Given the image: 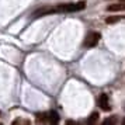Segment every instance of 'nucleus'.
<instances>
[{
	"mask_svg": "<svg viewBox=\"0 0 125 125\" xmlns=\"http://www.w3.org/2000/svg\"><path fill=\"white\" fill-rule=\"evenodd\" d=\"M37 121H38V122H48V114L46 113L37 114Z\"/></svg>",
	"mask_w": 125,
	"mask_h": 125,
	"instance_id": "nucleus-7",
	"label": "nucleus"
},
{
	"mask_svg": "<svg viewBox=\"0 0 125 125\" xmlns=\"http://www.w3.org/2000/svg\"><path fill=\"white\" fill-rule=\"evenodd\" d=\"M104 124H115V118H108V119H104Z\"/></svg>",
	"mask_w": 125,
	"mask_h": 125,
	"instance_id": "nucleus-10",
	"label": "nucleus"
},
{
	"mask_svg": "<svg viewBox=\"0 0 125 125\" xmlns=\"http://www.w3.org/2000/svg\"><path fill=\"white\" fill-rule=\"evenodd\" d=\"M100 38H101L100 32H97V31H91V32H89V34L86 35L83 45H84L86 48H93V46H96L97 44H98Z\"/></svg>",
	"mask_w": 125,
	"mask_h": 125,
	"instance_id": "nucleus-2",
	"label": "nucleus"
},
{
	"mask_svg": "<svg viewBox=\"0 0 125 125\" xmlns=\"http://www.w3.org/2000/svg\"><path fill=\"white\" fill-rule=\"evenodd\" d=\"M97 119H98V113H91L90 114V117H89V122H96Z\"/></svg>",
	"mask_w": 125,
	"mask_h": 125,
	"instance_id": "nucleus-8",
	"label": "nucleus"
},
{
	"mask_svg": "<svg viewBox=\"0 0 125 125\" xmlns=\"http://www.w3.org/2000/svg\"><path fill=\"white\" fill-rule=\"evenodd\" d=\"M118 20H119V17H108L105 21H107V23H115V21H118Z\"/></svg>",
	"mask_w": 125,
	"mask_h": 125,
	"instance_id": "nucleus-9",
	"label": "nucleus"
},
{
	"mask_svg": "<svg viewBox=\"0 0 125 125\" xmlns=\"http://www.w3.org/2000/svg\"><path fill=\"white\" fill-rule=\"evenodd\" d=\"M53 13H56L55 6H45V7H41V9H37V10L32 13V17L34 18H40V17H44V16L53 14Z\"/></svg>",
	"mask_w": 125,
	"mask_h": 125,
	"instance_id": "nucleus-3",
	"label": "nucleus"
},
{
	"mask_svg": "<svg viewBox=\"0 0 125 125\" xmlns=\"http://www.w3.org/2000/svg\"><path fill=\"white\" fill-rule=\"evenodd\" d=\"M122 124H125V118H124V121H122Z\"/></svg>",
	"mask_w": 125,
	"mask_h": 125,
	"instance_id": "nucleus-11",
	"label": "nucleus"
},
{
	"mask_svg": "<svg viewBox=\"0 0 125 125\" xmlns=\"http://www.w3.org/2000/svg\"><path fill=\"white\" fill-rule=\"evenodd\" d=\"M86 7V1H77V3H63L55 6L56 13H73V11H80Z\"/></svg>",
	"mask_w": 125,
	"mask_h": 125,
	"instance_id": "nucleus-1",
	"label": "nucleus"
},
{
	"mask_svg": "<svg viewBox=\"0 0 125 125\" xmlns=\"http://www.w3.org/2000/svg\"><path fill=\"white\" fill-rule=\"evenodd\" d=\"M48 122H51V124H56L59 122V114L56 111H51V113H48Z\"/></svg>",
	"mask_w": 125,
	"mask_h": 125,
	"instance_id": "nucleus-6",
	"label": "nucleus"
},
{
	"mask_svg": "<svg viewBox=\"0 0 125 125\" xmlns=\"http://www.w3.org/2000/svg\"><path fill=\"white\" fill-rule=\"evenodd\" d=\"M108 11H124L125 10V0H122L121 3H115V4H110L107 7Z\"/></svg>",
	"mask_w": 125,
	"mask_h": 125,
	"instance_id": "nucleus-5",
	"label": "nucleus"
},
{
	"mask_svg": "<svg viewBox=\"0 0 125 125\" xmlns=\"http://www.w3.org/2000/svg\"><path fill=\"white\" fill-rule=\"evenodd\" d=\"M98 105H100V108L104 110V111H110V110H111L110 98H108V96L105 94V93H103L101 96L98 97Z\"/></svg>",
	"mask_w": 125,
	"mask_h": 125,
	"instance_id": "nucleus-4",
	"label": "nucleus"
}]
</instances>
